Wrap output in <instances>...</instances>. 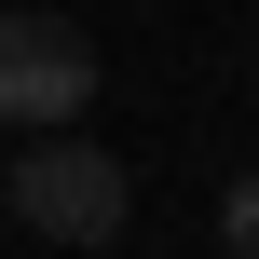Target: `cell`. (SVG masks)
<instances>
[{"mask_svg":"<svg viewBox=\"0 0 259 259\" xmlns=\"http://www.w3.org/2000/svg\"><path fill=\"white\" fill-rule=\"evenodd\" d=\"M0 205H14L41 246H109V232L137 219V178H123V150H96V137L68 123V137H41V150H14Z\"/></svg>","mask_w":259,"mask_h":259,"instance_id":"1","label":"cell"},{"mask_svg":"<svg viewBox=\"0 0 259 259\" xmlns=\"http://www.w3.org/2000/svg\"><path fill=\"white\" fill-rule=\"evenodd\" d=\"M82 109H96V41L68 14H0V123L68 137Z\"/></svg>","mask_w":259,"mask_h":259,"instance_id":"2","label":"cell"},{"mask_svg":"<svg viewBox=\"0 0 259 259\" xmlns=\"http://www.w3.org/2000/svg\"><path fill=\"white\" fill-rule=\"evenodd\" d=\"M219 259H259V164L219 191Z\"/></svg>","mask_w":259,"mask_h":259,"instance_id":"3","label":"cell"}]
</instances>
